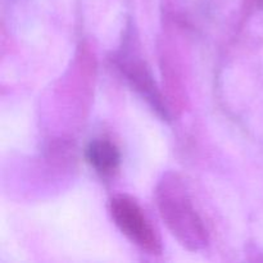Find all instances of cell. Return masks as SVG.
Segmentation results:
<instances>
[{
	"mask_svg": "<svg viewBox=\"0 0 263 263\" xmlns=\"http://www.w3.org/2000/svg\"><path fill=\"white\" fill-rule=\"evenodd\" d=\"M159 215L172 235L189 251H199L208 244V234L181 180L167 174L157 186Z\"/></svg>",
	"mask_w": 263,
	"mask_h": 263,
	"instance_id": "obj_1",
	"label": "cell"
},
{
	"mask_svg": "<svg viewBox=\"0 0 263 263\" xmlns=\"http://www.w3.org/2000/svg\"><path fill=\"white\" fill-rule=\"evenodd\" d=\"M110 213L121 233L133 243L151 254L161 253L158 234L136 200L127 195H117L110 202Z\"/></svg>",
	"mask_w": 263,
	"mask_h": 263,
	"instance_id": "obj_2",
	"label": "cell"
},
{
	"mask_svg": "<svg viewBox=\"0 0 263 263\" xmlns=\"http://www.w3.org/2000/svg\"><path fill=\"white\" fill-rule=\"evenodd\" d=\"M86 158L95 171L108 176L117 171L121 154L117 146L109 140H95L87 146Z\"/></svg>",
	"mask_w": 263,
	"mask_h": 263,
	"instance_id": "obj_3",
	"label": "cell"
}]
</instances>
